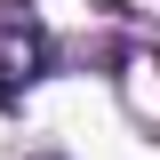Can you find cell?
Returning a JSON list of instances; mask_svg holds the SVG:
<instances>
[{"label": "cell", "instance_id": "6da1fadb", "mask_svg": "<svg viewBox=\"0 0 160 160\" xmlns=\"http://www.w3.org/2000/svg\"><path fill=\"white\" fill-rule=\"evenodd\" d=\"M40 72H48V32L16 8H0V104H24Z\"/></svg>", "mask_w": 160, "mask_h": 160}]
</instances>
